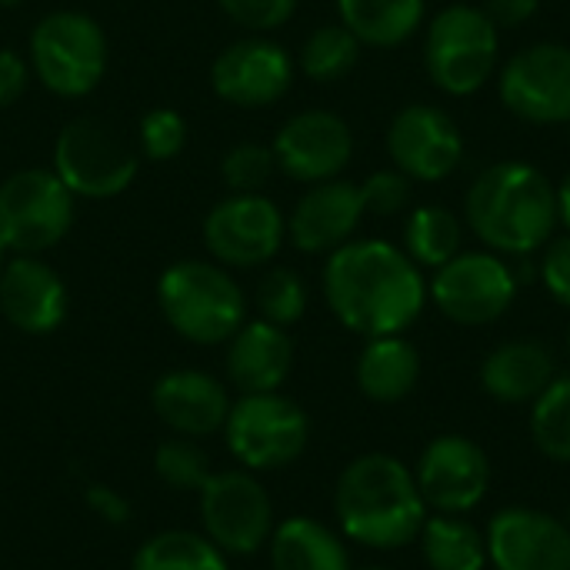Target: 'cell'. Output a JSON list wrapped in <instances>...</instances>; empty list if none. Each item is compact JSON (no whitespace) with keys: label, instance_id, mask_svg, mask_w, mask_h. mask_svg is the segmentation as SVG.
I'll list each match as a JSON object with an SVG mask.
<instances>
[{"label":"cell","instance_id":"obj_8","mask_svg":"<svg viewBox=\"0 0 570 570\" xmlns=\"http://www.w3.org/2000/svg\"><path fill=\"white\" fill-rule=\"evenodd\" d=\"M73 194L50 167H27L0 184V244L7 254L57 247L73 224Z\"/></svg>","mask_w":570,"mask_h":570},{"label":"cell","instance_id":"obj_13","mask_svg":"<svg viewBox=\"0 0 570 570\" xmlns=\"http://www.w3.org/2000/svg\"><path fill=\"white\" fill-rule=\"evenodd\" d=\"M287 237V217L264 194H230L204 217V244L224 267H261Z\"/></svg>","mask_w":570,"mask_h":570},{"label":"cell","instance_id":"obj_28","mask_svg":"<svg viewBox=\"0 0 570 570\" xmlns=\"http://www.w3.org/2000/svg\"><path fill=\"white\" fill-rule=\"evenodd\" d=\"M464 244V220L444 204H421L404 220V254L417 267H444L451 257L461 254Z\"/></svg>","mask_w":570,"mask_h":570},{"label":"cell","instance_id":"obj_22","mask_svg":"<svg viewBox=\"0 0 570 570\" xmlns=\"http://www.w3.org/2000/svg\"><path fill=\"white\" fill-rule=\"evenodd\" d=\"M294 367V341L287 327L267 321H244L227 341V374L240 394L277 391Z\"/></svg>","mask_w":570,"mask_h":570},{"label":"cell","instance_id":"obj_12","mask_svg":"<svg viewBox=\"0 0 570 570\" xmlns=\"http://www.w3.org/2000/svg\"><path fill=\"white\" fill-rule=\"evenodd\" d=\"M200 494L204 534L224 554H257L274 534V508L264 484L247 471H214Z\"/></svg>","mask_w":570,"mask_h":570},{"label":"cell","instance_id":"obj_39","mask_svg":"<svg viewBox=\"0 0 570 570\" xmlns=\"http://www.w3.org/2000/svg\"><path fill=\"white\" fill-rule=\"evenodd\" d=\"M27 60L17 50L0 47V110L20 100V94L27 90Z\"/></svg>","mask_w":570,"mask_h":570},{"label":"cell","instance_id":"obj_6","mask_svg":"<svg viewBox=\"0 0 570 570\" xmlns=\"http://www.w3.org/2000/svg\"><path fill=\"white\" fill-rule=\"evenodd\" d=\"M30 70L57 97H87L107 73V37L80 10H53L30 33Z\"/></svg>","mask_w":570,"mask_h":570},{"label":"cell","instance_id":"obj_31","mask_svg":"<svg viewBox=\"0 0 570 570\" xmlns=\"http://www.w3.org/2000/svg\"><path fill=\"white\" fill-rule=\"evenodd\" d=\"M531 441L548 461L570 464V374H558L531 404Z\"/></svg>","mask_w":570,"mask_h":570},{"label":"cell","instance_id":"obj_1","mask_svg":"<svg viewBox=\"0 0 570 570\" xmlns=\"http://www.w3.org/2000/svg\"><path fill=\"white\" fill-rule=\"evenodd\" d=\"M331 314L361 337H391L417 324L428 304L421 267L387 240H347L324 264Z\"/></svg>","mask_w":570,"mask_h":570},{"label":"cell","instance_id":"obj_3","mask_svg":"<svg viewBox=\"0 0 570 570\" xmlns=\"http://www.w3.org/2000/svg\"><path fill=\"white\" fill-rule=\"evenodd\" d=\"M334 514L344 538L374 551H401L417 541L428 504L404 461L391 454H361L337 478Z\"/></svg>","mask_w":570,"mask_h":570},{"label":"cell","instance_id":"obj_19","mask_svg":"<svg viewBox=\"0 0 570 570\" xmlns=\"http://www.w3.org/2000/svg\"><path fill=\"white\" fill-rule=\"evenodd\" d=\"M364 214L361 184L341 177L311 184L287 217V237L301 254H334L354 240Z\"/></svg>","mask_w":570,"mask_h":570},{"label":"cell","instance_id":"obj_42","mask_svg":"<svg viewBox=\"0 0 570 570\" xmlns=\"http://www.w3.org/2000/svg\"><path fill=\"white\" fill-rule=\"evenodd\" d=\"M558 220L564 224V230L570 234V170L564 174V180L558 184Z\"/></svg>","mask_w":570,"mask_h":570},{"label":"cell","instance_id":"obj_48","mask_svg":"<svg viewBox=\"0 0 570 570\" xmlns=\"http://www.w3.org/2000/svg\"><path fill=\"white\" fill-rule=\"evenodd\" d=\"M568 130H570V120H568Z\"/></svg>","mask_w":570,"mask_h":570},{"label":"cell","instance_id":"obj_20","mask_svg":"<svg viewBox=\"0 0 570 570\" xmlns=\"http://www.w3.org/2000/svg\"><path fill=\"white\" fill-rule=\"evenodd\" d=\"M0 314L20 334H53L67 317L60 274L33 254H13L0 271Z\"/></svg>","mask_w":570,"mask_h":570},{"label":"cell","instance_id":"obj_9","mask_svg":"<svg viewBox=\"0 0 570 570\" xmlns=\"http://www.w3.org/2000/svg\"><path fill=\"white\" fill-rule=\"evenodd\" d=\"M224 434L230 454L244 468L281 471L304 454L311 441V421L297 401L277 391L240 394V401L230 404Z\"/></svg>","mask_w":570,"mask_h":570},{"label":"cell","instance_id":"obj_15","mask_svg":"<svg viewBox=\"0 0 570 570\" xmlns=\"http://www.w3.org/2000/svg\"><path fill=\"white\" fill-rule=\"evenodd\" d=\"M387 157L414 184L448 180L464 160L458 120L434 104H407L387 127Z\"/></svg>","mask_w":570,"mask_h":570},{"label":"cell","instance_id":"obj_30","mask_svg":"<svg viewBox=\"0 0 570 570\" xmlns=\"http://www.w3.org/2000/svg\"><path fill=\"white\" fill-rule=\"evenodd\" d=\"M361 47L364 43L341 20L337 23H321L301 43L297 67L314 83H337V80H344L357 67Z\"/></svg>","mask_w":570,"mask_h":570},{"label":"cell","instance_id":"obj_2","mask_svg":"<svg viewBox=\"0 0 570 570\" xmlns=\"http://www.w3.org/2000/svg\"><path fill=\"white\" fill-rule=\"evenodd\" d=\"M468 230L501 257H534L558 230V187L528 160H501L464 197Z\"/></svg>","mask_w":570,"mask_h":570},{"label":"cell","instance_id":"obj_32","mask_svg":"<svg viewBox=\"0 0 570 570\" xmlns=\"http://www.w3.org/2000/svg\"><path fill=\"white\" fill-rule=\"evenodd\" d=\"M257 314L267 324L291 327L304 317L307 311V284L301 281L297 271L291 267H274L261 277L257 284Z\"/></svg>","mask_w":570,"mask_h":570},{"label":"cell","instance_id":"obj_4","mask_svg":"<svg viewBox=\"0 0 570 570\" xmlns=\"http://www.w3.org/2000/svg\"><path fill=\"white\" fill-rule=\"evenodd\" d=\"M164 321L190 344H227L244 317L247 301L227 267L210 261H177L157 281Z\"/></svg>","mask_w":570,"mask_h":570},{"label":"cell","instance_id":"obj_36","mask_svg":"<svg viewBox=\"0 0 570 570\" xmlns=\"http://www.w3.org/2000/svg\"><path fill=\"white\" fill-rule=\"evenodd\" d=\"M361 197H364V210L377 214V217H394L411 210L414 200V180L407 174H401L397 167L387 170H374L364 184H361Z\"/></svg>","mask_w":570,"mask_h":570},{"label":"cell","instance_id":"obj_41","mask_svg":"<svg viewBox=\"0 0 570 570\" xmlns=\"http://www.w3.org/2000/svg\"><path fill=\"white\" fill-rule=\"evenodd\" d=\"M87 504L97 518H104L107 524H124L130 518V504L124 501V494L110 491V488H100V484H90L87 488Z\"/></svg>","mask_w":570,"mask_h":570},{"label":"cell","instance_id":"obj_47","mask_svg":"<svg viewBox=\"0 0 570 570\" xmlns=\"http://www.w3.org/2000/svg\"><path fill=\"white\" fill-rule=\"evenodd\" d=\"M568 528H570V514H568Z\"/></svg>","mask_w":570,"mask_h":570},{"label":"cell","instance_id":"obj_14","mask_svg":"<svg viewBox=\"0 0 570 570\" xmlns=\"http://www.w3.org/2000/svg\"><path fill=\"white\" fill-rule=\"evenodd\" d=\"M491 461L484 448L464 434L434 438L414 468V481L428 511L434 514H471L491 491Z\"/></svg>","mask_w":570,"mask_h":570},{"label":"cell","instance_id":"obj_11","mask_svg":"<svg viewBox=\"0 0 570 570\" xmlns=\"http://www.w3.org/2000/svg\"><path fill=\"white\" fill-rule=\"evenodd\" d=\"M498 97L508 114L524 124H568L570 120V47L538 40L521 47L498 70Z\"/></svg>","mask_w":570,"mask_h":570},{"label":"cell","instance_id":"obj_44","mask_svg":"<svg viewBox=\"0 0 570 570\" xmlns=\"http://www.w3.org/2000/svg\"><path fill=\"white\" fill-rule=\"evenodd\" d=\"M20 0H0V7H17Z\"/></svg>","mask_w":570,"mask_h":570},{"label":"cell","instance_id":"obj_34","mask_svg":"<svg viewBox=\"0 0 570 570\" xmlns=\"http://www.w3.org/2000/svg\"><path fill=\"white\" fill-rule=\"evenodd\" d=\"M274 170H277L274 150L264 144H237L220 160V177L230 187V194H261L274 177Z\"/></svg>","mask_w":570,"mask_h":570},{"label":"cell","instance_id":"obj_5","mask_svg":"<svg viewBox=\"0 0 570 570\" xmlns=\"http://www.w3.org/2000/svg\"><path fill=\"white\" fill-rule=\"evenodd\" d=\"M501 63V30L471 3H451L431 17L424 33V70L448 97H471Z\"/></svg>","mask_w":570,"mask_h":570},{"label":"cell","instance_id":"obj_10","mask_svg":"<svg viewBox=\"0 0 570 570\" xmlns=\"http://www.w3.org/2000/svg\"><path fill=\"white\" fill-rule=\"evenodd\" d=\"M518 271L494 250H461L434 271L428 301L461 327H488L501 321L518 297Z\"/></svg>","mask_w":570,"mask_h":570},{"label":"cell","instance_id":"obj_40","mask_svg":"<svg viewBox=\"0 0 570 570\" xmlns=\"http://www.w3.org/2000/svg\"><path fill=\"white\" fill-rule=\"evenodd\" d=\"M541 0H484V13L494 20L498 30H514L521 23H528L538 13Z\"/></svg>","mask_w":570,"mask_h":570},{"label":"cell","instance_id":"obj_35","mask_svg":"<svg viewBox=\"0 0 570 570\" xmlns=\"http://www.w3.org/2000/svg\"><path fill=\"white\" fill-rule=\"evenodd\" d=\"M137 144L147 160H174L187 147V120L170 107H154L140 117Z\"/></svg>","mask_w":570,"mask_h":570},{"label":"cell","instance_id":"obj_37","mask_svg":"<svg viewBox=\"0 0 570 570\" xmlns=\"http://www.w3.org/2000/svg\"><path fill=\"white\" fill-rule=\"evenodd\" d=\"M217 3L234 23L254 33H271L284 27L297 10V0H217Z\"/></svg>","mask_w":570,"mask_h":570},{"label":"cell","instance_id":"obj_17","mask_svg":"<svg viewBox=\"0 0 570 570\" xmlns=\"http://www.w3.org/2000/svg\"><path fill=\"white\" fill-rule=\"evenodd\" d=\"M277 170L297 184H324L341 177L354 157V134L344 117L331 110H301L277 130L274 144Z\"/></svg>","mask_w":570,"mask_h":570},{"label":"cell","instance_id":"obj_46","mask_svg":"<svg viewBox=\"0 0 570 570\" xmlns=\"http://www.w3.org/2000/svg\"><path fill=\"white\" fill-rule=\"evenodd\" d=\"M568 354H570V327H568Z\"/></svg>","mask_w":570,"mask_h":570},{"label":"cell","instance_id":"obj_43","mask_svg":"<svg viewBox=\"0 0 570 570\" xmlns=\"http://www.w3.org/2000/svg\"><path fill=\"white\" fill-rule=\"evenodd\" d=\"M3 264H7V247L0 244V271H3Z\"/></svg>","mask_w":570,"mask_h":570},{"label":"cell","instance_id":"obj_25","mask_svg":"<svg viewBox=\"0 0 570 570\" xmlns=\"http://www.w3.org/2000/svg\"><path fill=\"white\" fill-rule=\"evenodd\" d=\"M267 548L274 570H351L344 541L317 518L281 521Z\"/></svg>","mask_w":570,"mask_h":570},{"label":"cell","instance_id":"obj_23","mask_svg":"<svg viewBox=\"0 0 570 570\" xmlns=\"http://www.w3.org/2000/svg\"><path fill=\"white\" fill-rule=\"evenodd\" d=\"M481 387L501 404H534L541 391L558 377L554 354L531 337L498 344L481 364Z\"/></svg>","mask_w":570,"mask_h":570},{"label":"cell","instance_id":"obj_26","mask_svg":"<svg viewBox=\"0 0 570 570\" xmlns=\"http://www.w3.org/2000/svg\"><path fill=\"white\" fill-rule=\"evenodd\" d=\"M337 13L364 47L391 50L421 30L428 0H337Z\"/></svg>","mask_w":570,"mask_h":570},{"label":"cell","instance_id":"obj_24","mask_svg":"<svg viewBox=\"0 0 570 570\" xmlns=\"http://www.w3.org/2000/svg\"><path fill=\"white\" fill-rule=\"evenodd\" d=\"M357 387L374 404H397L421 381V354L404 334L371 337L357 357Z\"/></svg>","mask_w":570,"mask_h":570},{"label":"cell","instance_id":"obj_16","mask_svg":"<svg viewBox=\"0 0 570 570\" xmlns=\"http://www.w3.org/2000/svg\"><path fill=\"white\" fill-rule=\"evenodd\" d=\"M214 94L234 107L257 110L277 104L294 83L291 53L271 37H244L224 47L210 67Z\"/></svg>","mask_w":570,"mask_h":570},{"label":"cell","instance_id":"obj_33","mask_svg":"<svg viewBox=\"0 0 570 570\" xmlns=\"http://www.w3.org/2000/svg\"><path fill=\"white\" fill-rule=\"evenodd\" d=\"M154 471L174 491H200L210 481V474H214L210 461L197 448V441L194 438H180V434L160 441V448L154 451Z\"/></svg>","mask_w":570,"mask_h":570},{"label":"cell","instance_id":"obj_21","mask_svg":"<svg viewBox=\"0 0 570 570\" xmlns=\"http://www.w3.org/2000/svg\"><path fill=\"white\" fill-rule=\"evenodd\" d=\"M154 414L180 438H207L227 424L230 401L220 381L204 371H170L150 391Z\"/></svg>","mask_w":570,"mask_h":570},{"label":"cell","instance_id":"obj_27","mask_svg":"<svg viewBox=\"0 0 570 570\" xmlns=\"http://www.w3.org/2000/svg\"><path fill=\"white\" fill-rule=\"evenodd\" d=\"M417 541L431 570H484L491 564L484 534L464 514H428Z\"/></svg>","mask_w":570,"mask_h":570},{"label":"cell","instance_id":"obj_45","mask_svg":"<svg viewBox=\"0 0 570 570\" xmlns=\"http://www.w3.org/2000/svg\"><path fill=\"white\" fill-rule=\"evenodd\" d=\"M354 570V568H351ZM357 570H387V568H357Z\"/></svg>","mask_w":570,"mask_h":570},{"label":"cell","instance_id":"obj_38","mask_svg":"<svg viewBox=\"0 0 570 570\" xmlns=\"http://www.w3.org/2000/svg\"><path fill=\"white\" fill-rule=\"evenodd\" d=\"M538 261V277L548 287V294L570 311V234L551 237L541 250Z\"/></svg>","mask_w":570,"mask_h":570},{"label":"cell","instance_id":"obj_29","mask_svg":"<svg viewBox=\"0 0 570 570\" xmlns=\"http://www.w3.org/2000/svg\"><path fill=\"white\" fill-rule=\"evenodd\" d=\"M130 570H227V558L207 534L160 531L140 544Z\"/></svg>","mask_w":570,"mask_h":570},{"label":"cell","instance_id":"obj_7","mask_svg":"<svg viewBox=\"0 0 570 570\" xmlns=\"http://www.w3.org/2000/svg\"><path fill=\"white\" fill-rule=\"evenodd\" d=\"M73 197L87 200H110L124 194L137 170L134 144L100 117H73L53 144V167H50Z\"/></svg>","mask_w":570,"mask_h":570},{"label":"cell","instance_id":"obj_18","mask_svg":"<svg viewBox=\"0 0 570 570\" xmlns=\"http://www.w3.org/2000/svg\"><path fill=\"white\" fill-rule=\"evenodd\" d=\"M494 570H570L568 521L538 508H504L488 524Z\"/></svg>","mask_w":570,"mask_h":570}]
</instances>
